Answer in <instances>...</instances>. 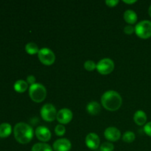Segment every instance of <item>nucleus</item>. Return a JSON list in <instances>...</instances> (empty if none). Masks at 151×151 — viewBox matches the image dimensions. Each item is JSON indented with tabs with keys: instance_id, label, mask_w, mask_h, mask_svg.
Here are the masks:
<instances>
[{
	"instance_id": "f257e3e1",
	"label": "nucleus",
	"mask_w": 151,
	"mask_h": 151,
	"mask_svg": "<svg viewBox=\"0 0 151 151\" xmlns=\"http://www.w3.org/2000/svg\"><path fill=\"white\" fill-rule=\"evenodd\" d=\"M102 106L108 111H115L121 107L122 99L120 94L115 91H107L102 95Z\"/></svg>"
},
{
	"instance_id": "f03ea898",
	"label": "nucleus",
	"mask_w": 151,
	"mask_h": 151,
	"mask_svg": "<svg viewBox=\"0 0 151 151\" xmlns=\"http://www.w3.org/2000/svg\"><path fill=\"white\" fill-rule=\"evenodd\" d=\"M15 139L20 144H27L33 138L34 131L32 127L25 122H19L13 129Z\"/></svg>"
},
{
	"instance_id": "7ed1b4c3",
	"label": "nucleus",
	"mask_w": 151,
	"mask_h": 151,
	"mask_svg": "<svg viewBox=\"0 0 151 151\" xmlns=\"http://www.w3.org/2000/svg\"><path fill=\"white\" fill-rule=\"evenodd\" d=\"M29 96L32 101L41 103L47 97V89L42 84L35 83L29 86Z\"/></svg>"
},
{
	"instance_id": "20e7f679",
	"label": "nucleus",
	"mask_w": 151,
	"mask_h": 151,
	"mask_svg": "<svg viewBox=\"0 0 151 151\" xmlns=\"http://www.w3.org/2000/svg\"><path fill=\"white\" fill-rule=\"evenodd\" d=\"M135 32L137 35L142 39H147L151 37V22L149 20H143L139 22L135 27Z\"/></svg>"
},
{
	"instance_id": "39448f33",
	"label": "nucleus",
	"mask_w": 151,
	"mask_h": 151,
	"mask_svg": "<svg viewBox=\"0 0 151 151\" xmlns=\"http://www.w3.org/2000/svg\"><path fill=\"white\" fill-rule=\"evenodd\" d=\"M38 57L40 61L46 66H51L55 63V55L52 50L44 47L41 49L38 53Z\"/></svg>"
},
{
	"instance_id": "423d86ee",
	"label": "nucleus",
	"mask_w": 151,
	"mask_h": 151,
	"mask_svg": "<svg viewBox=\"0 0 151 151\" xmlns=\"http://www.w3.org/2000/svg\"><path fill=\"white\" fill-rule=\"evenodd\" d=\"M41 118L47 122H52L57 116V110L52 104L47 103L44 105L40 111Z\"/></svg>"
},
{
	"instance_id": "0eeeda50",
	"label": "nucleus",
	"mask_w": 151,
	"mask_h": 151,
	"mask_svg": "<svg viewBox=\"0 0 151 151\" xmlns=\"http://www.w3.org/2000/svg\"><path fill=\"white\" fill-rule=\"evenodd\" d=\"M114 69V63L110 58H103L97 63V70L101 75H109Z\"/></svg>"
},
{
	"instance_id": "6e6552de",
	"label": "nucleus",
	"mask_w": 151,
	"mask_h": 151,
	"mask_svg": "<svg viewBox=\"0 0 151 151\" xmlns=\"http://www.w3.org/2000/svg\"><path fill=\"white\" fill-rule=\"evenodd\" d=\"M73 117V114L70 109H62L57 113L56 119L58 121L59 123L62 125H66L71 122Z\"/></svg>"
},
{
	"instance_id": "1a4fd4ad",
	"label": "nucleus",
	"mask_w": 151,
	"mask_h": 151,
	"mask_svg": "<svg viewBox=\"0 0 151 151\" xmlns=\"http://www.w3.org/2000/svg\"><path fill=\"white\" fill-rule=\"evenodd\" d=\"M35 134L36 136L37 139L41 142H43L50 141L52 136L51 131H50V129L47 127L43 126V125L38 126L35 129Z\"/></svg>"
},
{
	"instance_id": "9d476101",
	"label": "nucleus",
	"mask_w": 151,
	"mask_h": 151,
	"mask_svg": "<svg viewBox=\"0 0 151 151\" xmlns=\"http://www.w3.org/2000/svg\"><path fill=\"white\" fill-rule=\"evenodd\" d=\"M72 148V143L66 138L58 139L53 143L55 151H69Z\"/></svg>"
},
{
	"instance_id": "9b49d317",
	"label": "nucleus",
	"mask_w": 151,
	"mask_h": 151,
	"mask_svg": "<svg viewBox=\"0 0 151 151\" xmlns=\"http://www.w3.org/2000/svg\"><path fill=\"white\" fill-rule=\"evenodd\" d=\"M86 145L91 150H97L100 146V139L97 134L94 133H90L86 136L85 139Z\"/></svg>"
},
{
	"instance_id": "f8f14e48",
	"label": "nucleus",
	"mask_w": 151,
	"mask_h": 151,
	"mask_svg": "<svg viewBox=\"0 0 151 151\" xmlns=\"http://www.w3.org/2000/svg\"><path fill=\"white\" fill-rule=\"evenodd\" d=\"M104 137L110 142H116L120 139L121 132L115 127H109L105 130Z\"/></svg>"
},
{
	"instance_id": "ddd939ff",
	"label": "nucleus",
	"mask_w": 151,
	"mask_h": 151,
	"mask_svg": "<svg viewBox=\"0 0 151 151\" xmlns=\"http://www.w3.org/2000/svg\"><path fill=\"white\" fill-rule=\"evenodd\" d=\"M147 114L142 110H139L134 115V120L138 125H143L147 122Z\"/></svg>"
},
{
	"instance_id": "4468645a",
	"label": "nucleus",
	"mask_w": 151,
	"mask_h": 151,
	"mask_svg": "<svg viewBox=\"0 0 151 151\" xmlns=\"http://www.w3.org/2000/svg\"><path fill=\"white\" fill-rule=\"evenodd\" d=\"M86 111L89 114L97 115L101 111V107L97 101H91L87 104Z\"/></svg>"
},
{
	"instance_id": "2eb2a0df",
	"label": "nucleus",
	"mask_w": 151,
	"mask_h": 151,
	"mask_svg": "<svg viewBox=\"0 0 151 151\" xmlns=\"http://www.w3.org/2000/svg\"><path fill=\"white\" fill-rule=\"evenodd\" d=\"M123 17L125 22L128 24H129L130 25L135 24L137 22V19H138L137 18V14L133 10H127L124 13Z\"/></svg>"
},
{
	"instance_id": "dca6fc26",
	"label": "nucleus",
	"mask_w": 151,
	"mask_h": 151,
	"mask_svg": "<svg viewBox=\"0 0 151 151\" xmlns=\"http://www.w3.org/2000/svg\"><path fill=\"white\" fill-rule=\"evenodd\" d=\"M12 132V127L9 123H2L0 125V137L6 138L10 135Z\"/></svg>"
},
{
	"instance_id": "f3484780",
	"label": "nucleus",
	"mask_w": 151,
	"mask_h": 151,
	"mask_svg": "<svg viewBox=\"0 0 151 151\" xmlns=\"http://www.w3.org/2000/svg\"><path fill=\"white\" fill-rule=\"evenodd\" d=\"M28 88V83L23 80H19L14 84L15 91L19 93H23Z\"/></svg>"
},
{
	"instance_id": "a211bd4d",
	"label": "nucleus",
	"mask_w": 151,
	"mask_h": 151,
	"mask_svg": "<svg viewBox=\"0 0 151 151\" xmlns=\"http://www.w3.org/2000/svg\"><path fill=\"white\" fill-rule=\"evenodd\" d=\"M31 151H52V148L47 143L39 142L32 146Z\"/></svg>"
},
{
	"instance_id": "6ab92c4d",
	"label": "nucleus",
	"mask_w": 151,
	"mask_h": 151,
	"mask_svg": "<svg viewBox=\"0 0 151 151\" xmlns=\"http://www.w3.org/2000/svg\"><path fill=\"white\" fill-rule=\"evenodd\" d=\"M25 50L27 54L33 55L38 54L40 50L36 44H35L34 42H29L27 43L25 46Z\"/></svg>"
},
{
	"instance_id": "aec40b11",
	"label": "nucleus",
	"mask_w": 151,
	"mask_h": 151,
	"mask_svg": "<svg viewBox=\"0 0 151 151\" xmlns=\"http://www.w3.org/2000/svg\"><path fill=\"white\" fill-rule=\"evenodd\" d=\"M136 136L132 131H126L122 137V140L126 143H131L135 140Z\"/></svg>"
},
{
	"instance_id": "412c9836",
	"label": "nucleus",
	"mask_w": 151,
	"mask_h": 151,
	"mask_svg": "<svg viewBox=\"0 0 151 151\" xmlns=\"http://www.w3.org/2000/svg\"><path fill=\"white\" fill-rule=\"evenodd\" d=\"M84 68L86 69V70L88 71V72H92L94 69H97V64L93 60H88L84 63Z\"/></svg>"
},
{
	"instance_id": "4be33fe9",
	"label": "nucleus",
	"mask_w": 151,
	"mask_h": 151,
	"mask_svg": "<svg viewBox=\"0 0 151 151\" xmlns=\"http://www.w3.org/2000/svg\"><path fill=\"white\" fill-rule=\"evenodd\" d=\"M114 146L111 142H106L103 143L100 147V151H114Z\"/></svg>"
},
{
	"instance_id": "5701e85b",
	"label": "nucleus",
	"mask_w": 151,
	"mask_h": 151,
	"mask_svg": "<svg viewBox=\"0 0 151 151\" xmlns=\"http://www.w3.org/2000/svg\"><path fill=\"white\" fill-rule=\"evenodd\" d=\"M55 133L57 136L58 137H62L66 133V128L62 124H58V125H56V127L55 128Z\"/></svg>"
},
{
	"instance_id": "b1692460",
	"label": "nucleus",
	"mask_w": 151,
	"mask_h": 151,
	"mask_svg": "<svg viewBox=\"0 0 151 151\" xmlns=\"http://www.w3.org/2000/svg\"><path fill=\"white\" fill-rule=\"evenodd\" d=\"M124 32L127 35H131V34H133L135 32V27H134L132 25L128 24L125 27V28H124Z\"/></svg>"
},
{
	"instance_id": "393cba45",
	"label": "nucleus",
	"mask_w": 151,
	"mask_h": 151,
	"mask_svg": "<svg viewBox=\"0 0 151 151\" xmlns=\"http://www.w3.org/2000/svg\"><path fill=\"white\" fill-rule=\"evenodd\" d=\"M144 131L147 136L151 137V122H147L144 126Z\"/></svg>"
},
{
	"instance_id": "a878e982",
	"label": "nucleus",
	"mask_w": 151,
	"mask_h": 151,
	"mask_svg": "<svg viewBox=\"0 0 151 151\" xmlns=\"http://www.w3.org/2000/svg\"><path fill=\"white\" fill-rule=\"evenodd\" d=\"M35 81H36V80H35V76H33V75H28L27 78V83L28 84L33 85V84L36 83Z\"/></svg>"
},
{
	"instance_id": "bb28decb",
	"label": "nucleus",
	"mask_w": 151,
	"mask_h": 151,
	"mask_svg": "<svg viewBox=\"0 0 151 151\" xmlns=\"http://www.w3.org/2000/svg\"><path fill=\"white\" fill-rule=\"evenodd\" d=\"M118 3H119L118 0H107V1H106V4L109 7H115Z\"/></svg>"
},
{
	"instance_id": "cd10ccee",
	"label": "nucleus",
	"mask_w": 151,
	"mask_h": 151,
	"mask_svg": "<svg viewBox=\"0 0 151 151\" xmlns=\"http://www.w3.org/2000/svg\"><path fill=\"white\" fill-rule=\"evenodd\" d=\"M124 2L126 3V4H134V3L137 2V1L136 0H134V1H123Z\"/></svg>"
},
{
	"instance_id": "c85d7f7f",
	"label": "nucleus",
	"mask_w": 151,
	"mask_h": 151,
	"mask_svg": "<svg viewBox=\"0 0 151 151\" xmlns=\"http://www.w3.org/2000/svg\"><path fill=\"white\" fill-rule=\"evenodd\" d=\"M148 13H149V15H150V16L151 17V5L150 6V7H149V9H148Z\"/></svg>"
}]
</instances>
